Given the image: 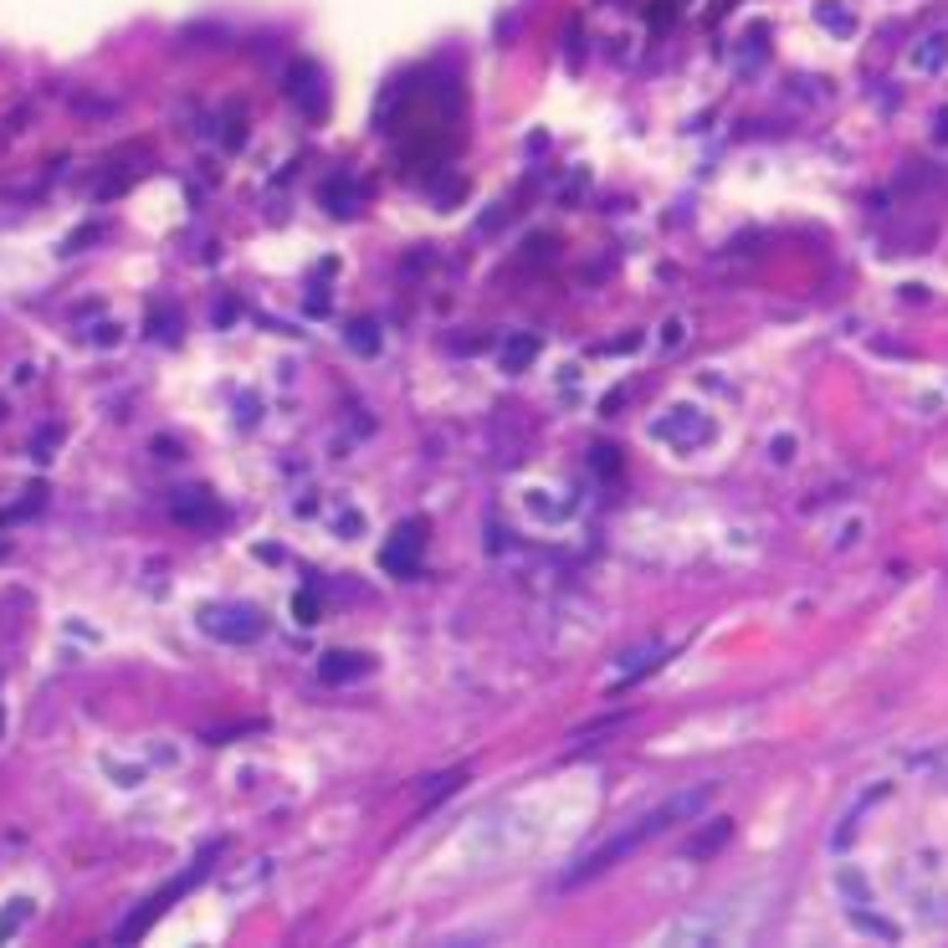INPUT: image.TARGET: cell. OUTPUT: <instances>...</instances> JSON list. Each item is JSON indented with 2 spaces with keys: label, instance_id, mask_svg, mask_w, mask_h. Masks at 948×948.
Listing matches in <instances>:
<instances>
[{
  "label": "cell",
  "instance_id": "cell-16",
  "mask_svg": "<svg viewBox=\"0 0 948 948\" xmlns=\"http://www.w3.org/2000/svg\"><path fill=\"white\" fill-rule=\"evenodd\" d=\"M944 57H948V47H944V36H938V47H918L913 62H918V67H938Z\"/></svg>",
  "mask_w": 948,
  "mask_h": 948
},
{
  "label": "cell",
  "instance_id": "cell-1",
  "mask_svg": "<svg viewBox=\"0 0 948 948\" xmlns=\"http://www.w3.org/2000/svg\"><path fill=\"white\" fill-rule=\"evenodd\" d=\"M713 800V785H698V789H682V795H672V800H662L657 810H646L636 825H626V831H615L610 841H600V846H590L585 857L574 861L570 872H564V887H579V882H590V877H600V872H610L615 861H626L636 846H646V841H657L662 831H672L677 821H692L702 805Z\"/></svg>",
  "mask_w": 948,
  "mask_h": 948
},
{
  "label": "cell",
  "instance_id": "cell-9",
  "mask_svg": "<svg viewBox=\"0 0 948 948\" xmlns=\"http://www.w3.org/2000/svg\"><path fill=\"white\" fill-rule=\"evenodd\" d=\"M359 672H364V657H354V651H323V662H318V682H328V687H344Z\"/></svg>",
  "mask_w": 948,
  "mask_h": 948
},
{
  "label": "cell",
  "instance_id": "cell-8",
  "mask_svg": "<svg viewBox=\"0 0 948 948\" xmlns=\"http://www.w3.org/2000/svg\"><path fill=\"white\" fill-rule=\"evenodd\" d=\"M359 196H364V190L354 185V175H328L323 179V205H328L334 215H354Z\"/></svg>",
  "mask_w": 948,
  "mask_h": 948
},
{
  "label": "cell",
  "instance_id": "cell-10",
  "mask_svg": "<svg viewBox=\"0 0 948 948\" xmlns=\"http://www.w3.org/2000/svg\"><path fill=\"white\" fill-rule=\"evenodd\" d=\"M662 436H687V441H702V436H708V421H698V415H692V405H682V415L662 421Z\"/></svg>",
  "mask_w": 948,
  "mask_h": 948
},
{
  "label": "cell",
  "instance_id": "cell-14",
  "mask_svg": "<svg viewBox=\"0 0 948 948\" xmlns=\"http://www.w3.org/2000/svg\"><path fill=\"white\" fill-rule=\"evenodd\" d=\"M292 615H298L303 626H313V621H318V595L298 590V595H292Z\"/></svg>",
  "mask_w": 948,
  "mask_h": 948
},
{
  "label": "cell",
  "instance_id": "cell-6",
  "mask_svg": "<svg viewBox=\"0 0 948 948\" xmlns=\"http://www.w3.org/2000/svg\"><path fill=\"white\" fill-rule=\"evenodd\" d=\"M728 836H734V821H728V815H713L708 825H698V831L682 841V857L687 861H708V857H718V851L728 846Z\"/></svg>",
  "mask_w": 948,
  "mask_h": 948
},
{
  "label": "cell",
  "instance_id": "cell-4",
  "mask_svg": "<svg viewBox=\"0 0 948 948\" xmlns=\"http://www.w3.org/2000/svg\"><path fill=\"white\" fill-rule=\"evenodd\" d=\"M283 92L292 98V103L303 108V113H323V72L308 62V57H298L292 67H287V83Z\"/></svg>",
  "mask_w": 948,
  "mask_h": 948
},
{
  "label": "cell",
  "instance_id": "cell-17",
  "mask_svg": "<svg viewBox=\"0 0 948 948\" xmlns=\"http://www.w3.org/2000/svg\"><path fill=\"white\" fill-rule=\"evenodd\" d=\"M590 462H595V472H615V466H621V462H615V447H595Z\"/></svg>",
  "mask_w": 948,
  "mask_h": 948
},
{
  "label": "cell",
  "instance_id": "cell-15",
  "mask_svg": "<svg viewBox=\"0 0 948 948\" xmlns=\"http://www.w3.org/2000/svg\"><path fill=\"white\" fill-rule=\"evenodd\" d=\"M26 913H31V902H26V897H16V908L0 918V938H11V933H16V923H21Z\"/></svg>",
  "mask_w": 948,
  "mask_h": 948
},
{
  "label": "cell",
  "instance_id": "cell-2",
  "mask_svg": "<svg viewBox=\"0 0 948 948\" xmlns=\"http://www.w3.org/2000/svg\"><path fill=\"white\" fill-rule=\"evenodd\" d=\"M211 866H215V846H211V851H205V857L196 861V866H185V872H179L175 882H164L160 892H154V897H149V902H144V908H134V913L124 918V928H118V944H134V938H144V933L154 928V923H160L164 913H170V902H175V897L196 892L200 882L211 877Z\"/></svg>",
  "mask_w": 948,
  "mask_h": 948
},
{
  "label": "cell",
  "instance_id": "cell-3",
  "mask_svg": "<svg viewBox=\"0 0 948 948\" xmlns=\"http://www.w3.org/2000/svg\"><path fill=\"white\" fill-rule=\"evenodd\" d=\"M421 549H426V518H405L395 528V538L385 544L379 564L390 574H400V579H415L421 574Z\"/></svg>",
  "mask_w": 948,
  "mask_h": 948
},
{
  "label": "cell",
  "instance_id": "cell-18",
  "mask_svg": "<svg viewBox=\"0 0 948 948\" xmlns=\"http://www.w3.org/2000/svg\"><path fill=\"white\" fill-rule=\"evenodd\" d=\"M938 134H944V139H948V113H938Z\"/></svg>",
  "mask_w": 948,
  "mask_h": 948
},
{
  "label": "cell",
  "instance_id": "cell-11",
  "mask_svg": "<svg viewBox=\"0 0 948 948\" xmlns=\"http://www.w3.org/2000/svg\"><path fill=\"white\" fill-rule=\"evenodd\" d=\"M538 354V339H518V344H508V354H502V370H523L528 359Z\"/></svg>",
  "mask_w": 948,
  "mask_h": 948
},
{
  "label": "cell",
  "instance_id": "cell-12",
  "mask_svg": "<svg viewBox=\"0 0 948 948\" xmlns=\"http://www.w3.org/2000/svg\"><path fill=\"white\" fill-rule=\"evenodd\" d=\"M149 323H154V339H164V344L179 334V313H175V308H154V318H149Z\"/></svg>",
  "mask_w": 948,
  "mask_h": 948
},
{
  "label": "cell",
  "instance_id": "cell-13",
  "mask_svg": "<svg viewBox=\"0 0 948 948\" xmlns=\"http://www.w3.org/2000/svg\"><path fill=\"white\" fill-rule=\"evenodd\" d=\"M349 344H354L359 354H375V349H379V334H375V323H354V328H349Z\"/></svg>",
  "mask_w": 948,
  "mask_h": 948
},
{
  "label": "cell",
  "instance_id": "cell-7",
  "mask_svg": "<svg viewBox=\"0 0 948 948\" xmlns=\"http://www.w3.org/2000/svg\"><path fill=\"white\" fill-rule=\"evenodd\" d=\"M226 615L231 621H221V610H205V631L221 641H257L262 636V615H251V610H226Z\"/></svg>",
  "mask_w": 948,
  "mask_h": 948
},
{
  "label": "cell",
  "instance_id": "cell-5",
  "mask_svg": "<svg viewBox=\"0 0 948 948\" xmlns=\"http://www.w3.org/2000/svg\"><path fill=\"white\" fill-rule=\"evenodd\" d=\"M170 513H175V523H185V528H221V523H226L221 502H211L200 487H185V492L170 502Z\"/></svg>",
  "mask_w": 948,
  "mask_h": 948
}]
</instances>
